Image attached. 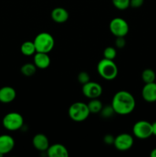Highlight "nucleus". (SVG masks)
Wrapping results in <instances>:
<instances>
[{
    "mask_svg": "<svg viewBox=\"0 0 156 157\" xmlns=\"http://www.w3.org/2000/svg\"><path fill=\"white\" fill-rule=\"evenodd\" d=\"M32 145L38 151H47L50 144L48 138L43 133H38L32 139Z\"/></svg>",
    "mask_w": 156,
    "mask_h": 157,
    "instance_id": "ddd939ff",
    "label": "nucleus"
},
{
    "mask_svg": "<svg viewBox=\"0 0 156 157\" xmlns=\"http://www.w3.org/2000/svg\"><path fill=\"white\" fill-rule=\"evenodd\" d=\"M34 64L37 68L46 69L50 66V58L47 53L36 52L34 55Z\"/></svg>",
    "mask_w": 156,
    "mask_h": 157,
    "instance_id": "2eb2a0df",
    "label": "nucleus"
},
{
    "mask_svg": "<svg viewBox=\"0 0 156 157\" xmlns=\"http://www.w3.org/2000/svg\"><path fill=\"white\" fill-rule=\"evenodd\" d=\"M150 156H151V157H156V148L151 150V153H150Z\"/></svg>",
    "mask_w": 156,
    "mask_h": 157,
    "instance_id": "c85d7f7f",
    "label": "nucleus"
},
{
    "mask_svg": "<svg viewBox=\"0 0 156 157\" xmlns=\"http://www.w3.org/2000/svg\"><path fill=\"white\" fill-rule=\"evenodd\" d=\"M132 133L136 138L140 140H146L152 136L151 124L146 121H139L134 124Z\"/></svg>",
    "mask_w": 156,
    "mask_h": 157,
    "instance_id": "423d86ee",
    "label": "nucleus"
},
{
    "mask_svg": "<svg viewBox=\"0 0 156 157\" xmlns=\"http://www.w3.org/2000/svg\"><path fill=\"white\" fill-rule=\"evenodd\" d=\"M134 144V139L132 136L128 133H121L115 137L114 147L119 151H127L132 147Z\"/></svg>",
    "mask_w": 156,
    "mask_h": 157,
    "instance_id": "6e6552de",
    "label": "nucleus"
},
{
    "mask_svg": "<svg viewBox=\"0 0 156 157\" xmlns=\"http://www.w3.org/2000/svg\"><path fill=\"white\" fill-rule=\"evenodd\" d=\"M156 78V75L152 69L147 68L142 71V79L145 84L148 83L154 82Z\"/></svg>",
    "mask_w": 156,
    "mask_h": 157,
    "instance_id": "aec40b11",
    "label": "nucleus"
},
{
    "mask_svg": "<svg viewBox=\"0 0 156 157\" xmlns=\"http://www.w3.org/2000/svg\"><path fill=\"white\" fill-rule=\"evenodd\" d=\"M110 30L116 37H125L129 31L128 22L122 18H114L110 22Z\"/></svg>",
    "mask_w": 156,
    "mask_h": 157,
    "instance_id": "0eeeda50",
    "label": "nucleus"
},
{
    "mask_svg": "<svg viewBox=\"0 0 156 157\" xmlns=\"http://www.w3.org/2000/svg\"><path fill=\"white\" fill-rule=\"evenodd\" d=\"M36 52L47 53L51 52L54 47V38L48 32H41L33 41Z\"/></svg>",
    "mask_w": 156,
    "mask_h": 157,
    "instance_id": "7ed1b4c3",
    "label": "nucleus"
},
{
    "mask_svg": "<svg viewBox=\"0 0 156 157\" xmlns=\"http://www.w3.org/2000/svg\"><path fill=\"white\" fill-rule=\"evenodd\" d=\"M151 128H152V135L156 136V121L151 124Z\"/></svg>",
    "mask_w": 156,
    "mask_h": 157,
    "instance_id": "cd10ccee",
    "label": "nucleus"
},
{
    "mask_svg": "<svg viewBox=\"0 0 156 157\" xmlns=\"http://www.w3.org/2000/svg\"><path fill=\"white\" fill-rule=\"evenodd\" d=\"M97 71L103 79L113 81L118 75V67L113 60L103 58L98 63Z\"/></svg>",
    "mask_w": 156,
    "mask_h": 157,
    "instance_id": "f03ea898",
    "label": "nucleus"
},
{
    "mask_svg": "<svg viewBox=\"0 0 156 157\" xmlns=\"http://www.w3.org/2000/svg\"><path fill=\"white\" fill-rule=\"evenodd\" d=\"M142 98L148 103L156 101V83L151 82L145 84L142 90Z\"/></svg>",
    "mask_w": 156,
    "mask_h": 157,
    "instance_id": "9b49d317",
    "label": "nucleus"
},
{
    "mask_svg": "<svg viewBox=\"0 0 156 157\" xmlns=\"http://www.w3.org/2000/svg\"><path fill=\"white\" fill-rule=\"evenodd\" d=\"M47 154L49 157H68L69 152L66 147L61 144H54L49 146L47 150Z\"/></svg>",
    "mask_w": 156,
    "mask_h": 157,
    "instance_id": "f8f14e48",
    "label": "nucleus"
},
{
    "mask_svg": "<svg viewBox=\"0 0 156 157\" xmlns=\"http://www.w3.org/2000/svg\"><path fill=\"white\" fill-rule=\"evenodd\" d=\"M90 112L87 104L83 102H75L70 106L68 115L74 122H83L89 117Z\"/></svg>",
    "mask_w": 156,
    "mask_h": 157,
    "instance_id": "20e7f679",
    "label": "nucleus"
},
{
    "mask_svg": "<svg viewBox=\"0 0 156 157\" xmlns=\"http://www.w3.org/2000/svg\"><path fill=\"white\" fill-rule=\"evenodd\" d=\"M15 147V140L10 135L0 136V156L10 153Z\"/></svg>",
    "mask_w": 156,
    "mask_h": 157,
    "instance_id": "9d476101",
    "label": "nucleus"
},
{
    "mask_svg": "<svg viewBox=\"0 0 156 157\" xmlns=\"http://www.w3.org/2000/svg\"><path fill=\"white\" fill-rule=\"evenodd\" d=\"M126 41H125V37H116L115 44L118 48H123L125 46Z\"/></svg>",
    "mask_w": 156,
    "mask_h": 157,
    "instance_id": "393cba45",
    "label": "nucleus"
},
{
    "mask_svg": "<svg viewBox=\"0 0 156 157\" xmlns=\"http://www.w3.org/2000/svg\"><path fill=\"white\" fill-rule=\"evenodd\" d=\"M21 52L25 56H32L36 53L35 44L33 41H27L22 43L21 45Z\"/></svg>",
    "mask_w": 156,
    "mask_h": 157,
    "instance_id": "f3484780",
    "label": "nucleus"
},
{
    "mask_svg": "<svg viewBox=\"0 0 156 157\" xmlns=\"http://www.w3.org/2000/svg\"><path fill=\"white\" fill-rule=\"evenodd\" d=\"M16 98V91L9 86H5L0 88V102L2 104H9Z\"/></svg>",
    "mask_w": 156,
    "mask_h": 157,
    "instance_id": "4468645a",
    "label": "nucleus"
},
{
    "mask_svg": "<svg viewBox=\"0 0 156 157\" xmlns=\"http://www.w3.org/2000/svg\"><path fill=\"white\" fill-rule=\"evenodd\" d=\"M144 0H130V6L132 8H139L143 5Z\"/></svg>",
    "mask_w": 156,
    "mask_h": 157,
    "instance_id": "bb28decb",
    "label": "nucleus"
},
{
    "mask_svg": "<svg viewBox=\"0 0 156 157\" xmlns=\"http://www.w3.org/2000/svg\"><path fill=\"white\" fill-rule=\"evenodd\" d=\"M50 17L52 20L58 24L66 22L69 18V13L67 9L62 7H57L51 11Z\"/></svg>",
    "mask_w": 156,
    "mask_h": 157,
    "instance_id": "dca6fc26",
    "label": "nucleus"
},
{
    "mask_svg": "<svg viewBox=\"0 0 156 157\" xmlns=\"http://www.w3.org/2000/svg\"><path fill=\"white\" fill-rule=\"evenodd\" d=\"M100 113L101 116H102L103 118H110L112 117H113L116 113H115L112 105H110V106L107 105V106H105V107H104V106L102 107V110H101L100 113Z\"/></svg>",
    "mask_w": 156,
    "mask_h": 157,
    "instance_id": "4be33fe9",
    "label": "nucleus"
},
{
    "mask_svg": "<svg viewBox=\"0 0 156 157\" xmlns=\"http://www.w3.org/2000/svg\"><path fill=\"white\" fill-rule=\"evenodd\" d=\"M111 105L117 114L128 115L135 110L136 100L128 91L119 90L113 96Z\"/></svg>",
    "mask_w": 156,
    "mask_h": 157,
    "instance_id": "f257e3e1",
    "label": "nucleus"
},
{
    "mask_svg": "<svg viewBox=\"0 0 156 157\" xmlns=\"http://www.w3.org/2000/svg\"><path fill=\"white\" fill-rule=\"evenodd\" d=\"M87 106H88L90 113H100L101 110H102V107H103L102 103L98 98L90 99V101L87 104Z\"/></svg>",
    "mask_w": 156,
    "mask_h": 157,
    "instance_id": "a211bd4d",
    "label": "nucleus"
},
{
    "mask_svg": "<svg viewBox=\"0 0 156 157\" xmlns=\"http://www.w3.org/2000/svg\"><path fill=\"white\" fill-rule=\"evenodd\" d=\"M2 125L9 131H15L23 127L24 118L19 113L10 112L3 117Z\"/></svg>",
    "mask_w": 156,
    "mask_h": 157,
    "instance_id": "39448f33",
    "label": "nucleus"
},
{
    "mask_svg": "<svg viewBox=\"0 0 156 157\" xmlns=\"http://www.w3.org/2000/svg\"><path fill=\"white\" fill-rule=\"evenodd\" d=\"M37 67L34 63H26L21 67V73L26 77L33 76L36 73Z\"/></svg>",
    "mask_w": 156,
    "mask_h": 157,
    "instance_id": "6ab92c4d",
    "label": "nucleus"
},
{
    "mask_svg": "<svg viewBox=\"0 0 156 157\" xmlns=\"http://www.w3.org/2000/svg\"><path fill=\"white\" fill-rule=\"evenodd\" d=\"M103 141L106 145H113L115 141V137L111 134H106L103 137Z\"/></svg>",
    "mask_w": 156,
    "mask_h": 157,
    "instance_id": "a878e982",
    "label": "nucleus"
},
{
    "mask_svg": "<svg viewBox=\"0 0 156 157\" xmlns=\"http://www.w3.org/2000/svg\"><path fill=\"white\" fill-rule=\"evenodd\" d=\"M77 81L80 83L82 85L87 84V82L90 81V75L86 71H81L77 75Z\"/></svg>",
    "mask_w": 156,
    "mask_h": 157,
    "instance_id": "b1692460",
    "label": "nucleus"
},
{
    "mask_svg": "<svg viewBox=\"0 0 156 157\" xmlns=\"http://www.w3.org/2000/svg\"><path fill=\"white\" fill-rule=\"evenodd\" d=\"M112 2L119 10H125L130 6V0H112Z\"/></svg>",
    "mask_w": 156,
    "mask_h": 157,
    "instance_id": "412c9836",
    "label": "nucleus"
},
{
    "mask_svg": "<svg viewBox=\"0 0 156 157\" xmlns=\"http://www.w3.org/2000/svg\"><path fill=\"white\" fill-rule=\"evenodd\" d=\"M82 92L89 99L99 98L102 93V87L99 83L90 81L83 85Z\"/></svg>",
    "mask_w": 156,
    "mask_h": 157,
    "instance_id": "1a4fd4ad",
    "label": "nucleus"
},
{
    "mask_svg": "<svg viewBox=\"0 0 156 157\" xmlns=\"http://www.w3.org/2000/svg\"><path fill=\"white\" fill-rule=\"evenodd\" d=\"M103 56L104 58L110 60H114L116 57V50L115 48L111 47H107L104 49L103 52Z\"/></svg>",
    "mask_w": 156,
    "mask_h": 157,
    "instance_id": "5701e85b",
    "label": "nucleus"
}]
</instances>
